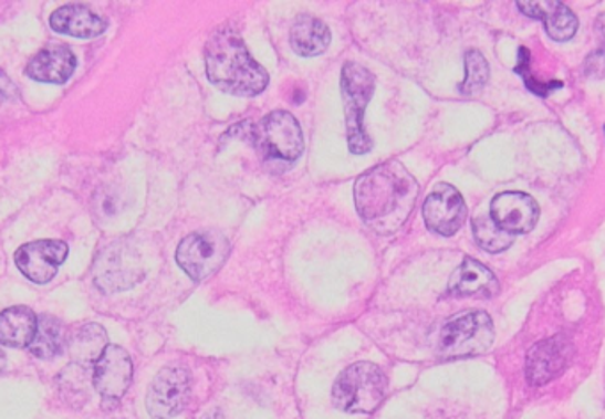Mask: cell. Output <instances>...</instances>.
<instances>
[{
	"mask_svg": "<svg viewBox=\"0 0 605 419\" xmlns=\"http://www.w3.org/2000/svg\"><path fill=\"white\" fill-rule=\"evenodd\" d=\"M354 192L363 221L380 233H393L413 212L419 184L404 164L390 160L364 172Z\"/></svg>",
	"mask_w": 605,
	"mask_h": 419,
	"instance_id": "obj_1",
	"label": "cell"
},
{
	"mask_svg": "<svg viewBox=\"0 0 605 419\" xmlns=\"http://www.w3.org/2000/svg\"><path fill=\"white\" fill-rule=\"evenodd\" d=\"M208 81L228 95L255 96L269 86V73L249 54L242 38L220 28L205 46Z\"/></svg>",
	"mask_w": 605,
	"mask_h": 419,
	"instance_id": "obj_2",
	"label": "cell"
},
{
	"mask_svg": "<svg viewBox=\"0 0 605 419\" xmlns=\"http://www.w3.org/2000/svg\"><path fill=\"white\" fill-rule=\"evenodd\" d=\"M243 136L251 140L260 157L269 164L292 166L304 151L301 125L286 111L270 113L261 122L247 128Z\"/></svg>",
	"mask_w": 605,
	"mask_h": 419,
	"instance_id": "obj_3",
	"label": "cell"
},
{
	"mask_svg": "<svg viewBox=\"0 0 605 419\" xmlns=\"http://www.w3.org/2000/svg\"><path fill=\"white\" fill-rule=\"evenodd\" d=\"M386 392V375L377 365L355 363L337 377L332 404L351 415H369L380 406Z\"/></svg>",
	"mask_w": 605,
	"mask_h": 419,
	"instance_id": "obj_4",
	"label": "cell"
},
{
	"mask_svg": "<svg viewBox=\"0 0 605 419\" xmlns=\"http://www.w3.org/2000/svg\"><path fill=\"white\" fill-rule=\"evenodd\" d=\"M341 91L345 102L346 137L352 154H368L373 143L364 130V113L375 91V77L357 63H346L341 70Z\"/></svg>",
	"mask_w": 605,
	"mask_h": 419,
	"instance_id": "obj_5",
	"label": "cell"
},
{
	"mask_svg": "<svg viewBox=\"0 0 605 419\" xmlns=\"http://www.w3.org/2000/svg\"><path fill=\"white\" fill-rule=\"evenodd\" d=\"M496 331L492 318L484 312L462 313L442 327L440 356L446 359L480 356L492 347Z\"/></svg>",
	"mask_w": 605,
	"mask_h": 419,
	"instance_id": "obj_6",
	"label": "cell"
},
{
	"mask_svg": "<svg viewBox=\"0 0 605 419\" xmlns=\"http://www.w3.org/2000/svg\"><path fill=\"white\" fill-rule=\"evenodd\" d=\"M231 253V244L217 231L192 233L176 249V262L194 281H205L219 272Z\"/></svg>",
	"mask_w": 605,
	"mask_h": 419,
	"instance_id": "obj_7",
	"label": "cell"
},
{
	"mask_svg": "<svg viewBox=\"0 0 605 419\" xmlns=\"http://www.w3.org/2000/svg\"><path fill=\"white\" fill-rule=\"evenodd\" d=\"M190 374L184 366H166L158 371L146 397L152 418L170 419L180 415L190 397Z\"/></svg>",
	"mask_w": 605,
	"mask_h": 419,
	"instance_id": "obj_8",
	"label": "cell"
},
{
	"mask_svg": "<svg viewBox=\"0 0 605 419\" xmlns=\"http://www.w3.org/2000/svg\"><path fill=\"white\" fill-rule=\"evenodd\" d=\"M574 357V343L565 334L536 343L528 354L525 377L531 386H545L566 370Z\"/></svg>",
	"mask_w": 605,
	"mask_h": 419,
	"instance_id": "obj_9",
	"label": "cell"
},
{
	"mask_svg": "<svg viewBox=\"0 0 605 419\" xmlns=\"http://www.w3.org/2000/svg\"><path fill=\"white\" fill-rule=\"evenodd\" d=\"M66 256L67 245L63 240H36L14 253V263L32 283L45 284L54 280Z\"/></svg>",
	"mask_w": 605,
	"mask_h": 419,
	"instance_id": "obj_10",
	"label": "cell"
},
{
	"mask_svg": "<svg viewBox=\"0 0 605 419\" xmlns=\"http://www.w3.org/2000/svg\"><path fill=\"white\" fill-rule=\"evenodd\" d=\"M134 377V365L125 348L108 345L95 365L93 384L104 398V406H116L119 398L128 391Z\"/></svg>",
	"mask_w": 605,
	"mask_h": 419,
	"instance_id": "obj_11",
	"label": "cell"
},
{
	"mask_svg": "<svg viewBox=\"0 0 605 419\" xmlns=\"http://www.w3.org/2000/svg\"><path fill=\"white\" fill-rule=\"evenodd\" d=\"M423 217L428 230L442 237H453L466 221V201L455 187L439 184L426 198Z\"/></svg>",
	"mask_w": 605,
	"mask_h": 419,
	"instance_id": "obj_12",
	"label": "cell"
},
{
	"mask_svg": "<svg viewBox=\"0 0 605 419\" xmlns=\"http://www.w3.org/2000/svg\"><path fill=\"white\" fill-rule=\"evenodd\" d=\"M143 269L134 251L128 248L108 249L96 262V286L104 292H123L143 280Z\"/></svg>",
	"mask_w": 605,
	"mask_h": 419,
	"instance_id": "obj_13",
	"label": "cell"
},
{
	"mask_svg": "<svg viewBox=\"0 0 605 419\" xmlns=\"http://www.w3.org/2000/svg\"><path fill=\"white\" fill-rule=\"evenodd\" d=\"M490 217L499 228L515 237L534 230L539 222L540 208L530 195L501 192L492 199Z\"/></svg>",
	"mask_w": 605,
	"mask_h": 419,
	"instance_id": "obj_14",
	"label": "cell"
},
{
	"mask_svg": "<svg viewBox=\"0 0 605 419\" xmlns=\"http://www.w3.org/2000/svg\"><path fill=\"white\" fill-rule=\"evenodd\" d=\"M448 290L457 297H493L499 292V281L489 266L466 258L449 280Z\"/></svg>",
	"mask_w": 605,
	"mask_h": 419,
	"instance_id": "obj_15",
	"label": "cell"
},
{
	"mask_svg": "<svg viewBox=\"0 0 605 419\" xmlns=\"http://www.w3.org/2000/svg\"><path fill=\"white\" fill-rule=\"evenodd\" d=\"M50 28L58 34L91 40L104 34L107 22L95 11H91L87 6L66 4L52 13Z\"/></svg>",
	"mask_w": 605,
	"mask_h": 419,
	"instance_id": "obj_16",
	"label": "cell"
},
{
	"mask_svg": "<svg viewBox=\"0 0 605 419\" xmlns=\"http://www.w3.org/2000/svg\"><path fill=\"white\" fill-rule=\"evenodd\" d=\"M517 6L531 19L543 20L552 40L569 41L577 32V19L563 2L540 0V2H517Z\"/></svg>",
	"mask_w": 605,
	"mask_h": 419,
	"instance_id": "obj_17",
	"label": "cell"
},
{
	"mask_svg": "<svg viewBox=\"0 0 605 419\" xmlns=\"http://www.w3.org/2000/svg\"><path fill=\"white\" fill-rule=\"evenodd\" d=\"M76 69V57L72 50L66 46H52L41 50L31 63L28 64L25 73L28 77L45 84H64L72 77Z\"/></svg>",
	"mask_w": 605,
	"mask_h": 419,
	"instance_id": "obj_18",
	"label": "cell"
},
{
	"mask_svg": "<svg viewBox=\"0 0 605 419\" xmlns=\"http://www.w3.org/2000/svg\"><path fill=\"white\" fill-rule=\"evenodd\" d=\"M36 329L38 316L31 307L13 306L0 313V345L4 347H29Z\"/></svg>",
	"mask_w": 605,
	"mask_h": 419,
	"instance_id": "obj_19",
	"label": "cell"
},
{
	"mask_svg": "<svg viewBox=\"0 0 605 419\" xmlns=\"http://www.w3.org/2000/svg\"><path fill=\"white\" fill-rule=\"evenodd\" d=\"M66 347L75 365H96L108 347L107 331L100 324L81 325L67 336Z\"/></svg>",
	"mask_w": 605,
	"mask_h": 419,
	"instance_id": "obj_20",
	"label": "cell"
},
{
	"mask_svg": "<svg viewBox=\"0 0 605 419\" xmlns=\"http://www.w3.org/2000/svg\"><path fill=\"white\" fill-rule=\"evenodd\" d=\"M290 43L295 54L302 57H316L331 45V31L322 20L314 19L310 14H302L293 22Z\"/></svg>",
	"mask_w": 605,
	"mask_h": 419,
	"instance_id": "obj_21",
	"label": "cell"
},
{
	"mask_svg": "<svg viewBox=\"0 0 605 419\" xmlns=\"http://www.w3.org/2000/svg\"><path fill=\"white\" fill-rule=\"evenodd\" d=\"M66 338L64 325L58 318L49 315L41 316V318H38L34 339L28 348L32 356L38 357V359H52L66 347Z\"/></svg>",
	"mask_w": 605,
	"mask_h": 419,
	"instance_id": "obj_22",
	"label": "cell"
},
{
	"mask_svg": "<svg viewBox=\"0 0 605 419\" xmlns=\"http://www.w3.org/2000/svg\"><path fill=\"white\" fill-rule=\"evenodd\" d=\"M472 231H474L476 242L487 253H502L515 240L513 234L499 228L492 217L489 216L476 217L474 221H472Z\"/></svg>",
	"mask_w": 605,
	"mask_h": 419,
	"instance_id": "obj_23",
	"label": "cell"
},
{
	"mask_svg": "<svg viewBox=\"0 0 605 419\" xmlns=\"http://www.w3.org/2000/svg\"><path fill=\"white\" fill-rule=\"evenodd\" d=\"M490 69L487 59L478 50H469L466 54V81L460 84L463 95H474L489 81Z\"/></svg>",
	"mask_w": 605,
	"mask_h": 419,
	"instance_id": "obj_24",
	"label": "cell"
},
{
	"mask_svg": "<svg viewBox=\"0 0 605 419\" xmlns=\"http://www.w3.org/2000/svg\"><path fill=\"white\" fill-rule=\"evenodd\" d=\"M584 73L590 78L605 77V50H595L584 61Z\"/></svg>",
	"mask_w": 605,
	"mask_h": 419,
	"instance_id": "obj_25",
	"label": "cell"
},
{
	"mask_svg": "<svg viewBox=\"0 0 605 419\" xmlns=\"http://www.w3.org/2000/svg\"><path fill=\"white\" fill-rule=\"evenodd\" d=\"M14 93H17V87L13 82L0 70V99L13 98Z\"/></svg>",
	"mask_w": 605,
	"mask_h": 419,
	"instance_id": "obj_26",
	"label": "cell"
},
{
	"mask_svg": "<svg viewBox=\"0 0 605 419\" xmlns=\"http://www.w3.org/2000/svg\"><path fill=\"white\" fill-rule=\"evenodd\" d=\"M201 419H222V416H220L219 410H210V412H207Z\"/></svg>",
	"mask_w": 605,
	"mask_h": 419,
	"instance_id": "obj_27",
	"label": "cell"
},
{
	"mask_svg": "<svg viewBox=\"0 0 605 419\" xmlns=\"http://www.w3.org/2000/svg\"><path fill=\"white\" fill-rule=\"evenodd\" d=\"M598 31L602 32V36L605 40V13H602L601 19H598Z\"/></svg>",
	"mask_w": 605,
	"mask_h": 419,
	"instance_id": "obj_28",
	"label": "cell"
},
{
	"mask_svg": "<svg viewBox=\"0 0 605 419\" xmlns=\"http://www.w3.org/2000/svg\"><path fill=\"white\" fill-rule=\"evenodd\" d=\"M6 368V354L4 352L0 350V371L4 370Z\"/></svg>",
	"mask_w": 605,
	"mask_h": 419,
	"instance_id": "obj_29",
	"label": "cell"
}]
</instances>
